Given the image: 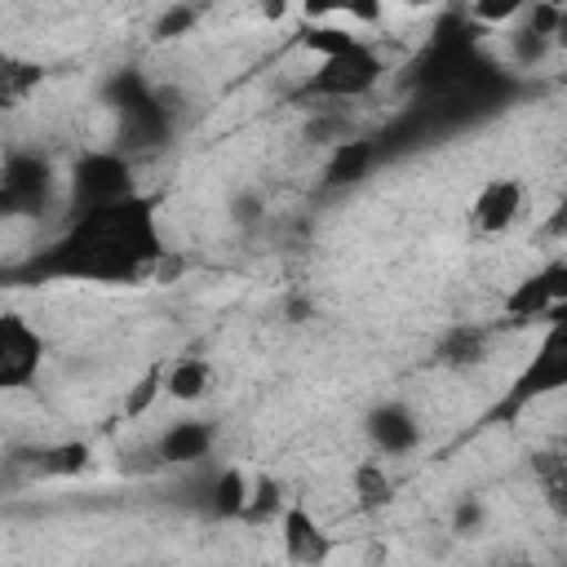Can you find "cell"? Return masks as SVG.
<instances>
[{
  "mask_svg": "<svg viewBox=\"0 0 567 567\" xmlns=\"http://www.w3.org/2000/svg\"><path fill=\"white\" fill-rule=\"evenodd\" d=\"M159 257V230L146 204L124 199L111 208L80 213L71 235L58 244V270L97 284H133Z\"/></svg>",
  "mask_w": 567,
  "mask_h": 567,
  "instance_id": "6da1fadb",
  "label": "cell"
},
{
  "mask_svg": "<svg viewBox=\"0 0 567 567\" xmlns=\"http://www.w3.org/2000/svg\"><path fill=\"white\" fill-rule=\"evenodd\" d=\"M385 75V58L381 49L363 35L354 44H346L341 53H328V58H315L306 84H301V97H319V102H354V97H368Z\"/></svg>",
  "mask_w": 567,
  "mask_h": 567,
  "instance_id": "7a4b0ae2",
  "label": "cell"
},
{
  "mask_svg": "<svg viewBox=\"0 0 567 567\" xmlns=\"http://www.w3.org/2000/svg\"><path fill=\"white\" fill-rule=\"evenodd\" d=\"M66 199L75 204V213H93V208H111V204L133 199L128 155L115 146H93V151L75 155L71 177H66Z\"/></svg>",
  "mask_w": 567,
  "mask_h": 567,
  "instance_id": "3957f363",
  "label": "cell"
},
{
  "mask_svg": "<svg viewBox=\"0 0 567 567\" xmlns=\"http://www.w3.org/2000/svg\"><path fill=\"white\" fill-rule=\"evenodd\" d=\"M44 368V332L18 315L0 310V390H27Z\"/></svg>",
  "mask_w": 567,
  "mask_h": 567,
  "instance_id": "277c9868",
  "label": "cell"
},
{
  "mask_svg": "<svg viewBox=\"0 0 567 567\" xmlns=\"http://www.w3.org/2000/svg\"><path fill=\"white\" fill-rule=\"evenodd\" d=\"M523 213H527V186H523L518 177L501 173V177H487V182L474 190L465 217H470V230H474V235L501 239V235H509V230L523 221Z\"/></svg>",
  "mask_w": 567,
  "mask_h": 567,
  "instance_id": "5b68a950",
  "label": "cell"
},
{
  "mask_svg": "<svg viewBox=\"0 0 567 567\" xmlns=\"http://www.w3.org/2000/svg\"><path fill=\"white\" fill-rule=\"evenodd\" d=\"M53 164L35 151H13L0 164V208L4 213H40L53 199Z\"/></svg>",
  "mask_w": 567,
  "mask_h": 567,
  "instance_id": "8992f818",
  "label": "cell"
},
{
  "mask_svg": "<svg viewBox=\"0 0 567 567\" xmlns=\"http://www.w3.org/2000/svg\"><path fill=\"white\" fill-rule=\"evenodd\" d=\"M363 430H368V443L377 447V456H385V461H399L421 443V416L403 399H381L363 416Z\"/></svg>",
  "mask_w": 567,
  "mask_h": 567,
  "instance_id": "52a82bcc",
  "label": "cell"
},
{
  "mask_svg": "<svg viewBox=\"0 0 567 567\" xmlns=\"http://www.w3.org/2000/svg\"><path fill=\"white\" fill-rule=\"evenodd\" d=\"M275 523H279V545H284V558L288 563L310 567V563L332 558V540H328L323 523L301 501H284V509L275 514Z\"/></svg>",
  "mask_w": 567,
  "mask_h": 567,
  "instance_id": "ba28073f",
  "label": "cell"
},
{
  "mask_svg": "<svg viewBox=\"0 0 567 567\" xmlns=\"http://www.w3.org/2000/svg\"><path fill=\"white\" fill-rule=\"evenodd\" d=\"M213 439H217V430H213L208 421L186 416V421L164 425V430L155 434V443H151V447H155L159 465H199V461H208Z\"/></svg>",
  "mask_w": 567,
  "mask_h": 567,
  "instance_id": "9c48e42d",
  "label": "cell"
},
{
  "mask_svg": "<svg viewBox=\"0 0 567 567\" xmlns=\"http://www.w3.org/2000/svg\"><path fill=\"white\" fill-rule=\"evenodd\" d=\"M159 377H164V399H173L182 408L204 403L217 385V368L204 354H177V359L159 363Z\"/></svg>",
  "mask_w": 567,
  "mask_h": 567,
  "instance_id": "30bf717a",
  "label": "cell"
},
{
  "mask_svg": "<svg viewBox=\"0 0 567 567\" xmlns=\"http://www.w3.org/2000/svg\"><path fill=\"white\" fill-rule=\"evenodd\" d=\"M390 0H301L306 22H346V27H377Z\"/></svg>",
  "mask_w": 567,
  "mask_h": 567,
  "instance_id": "8fae6325",
  "label": "cell"
},
{
  "mask_svg": "<svg viewBox=\"0 0 567 567\" xmlns=\"http://www.w3.org/2000/svg\"><path fill=\"white\" fill-rule=\"evenodd\" d=\"M368 168H372V142L368 137H341V142H332V151L323 159V182L328 186H354Z\"/></svg>",
  "mask_w": 567,
  "mask_h": 567,
  "instance_id": "7c38bea8",
  "label": "cell"
},
{
  "mask_svg": "<svg viewBox=\"0 0 567 567\" xmlns=\"http://www.w3.org/2000/svg\"><path fill=\"white\" fill-rule=\"evenodd\" d=\"M563 381H567V363H563V354H558V337H545L540 350L532 354V368H527L523 381H518V399L554 394V390H563Z\"/></svg>",
  "mask_w": 567,
  "mask_h": 567,
  "instance_id": "4fadbf2b",
  "label": "cell"
},
{
  "mask_svg": "<svg viewBox=\"0 0 567 567\" xmlns=\"http://www.w3.org/2000/svg\"><path fill=\"white\" fill-rule=\"evenodd\" d=\"M350 492H354V505L359 509H385L394 501V474H390L385 456L359 461L354 474H350Z\"/></svg>",
  "mask_w": 567,
  "mask_h": 567,
  "instance_id": "5bb4252c",
  "label": "cell"
},
{
  "mask_svg": "<svg viewBox=\"0 0 567 567\" xmlns=\"http://www.w3.org/2000/svg\"><path fill=\"white\" fill-rule=\"evenodd\" d=\"M248 483H252V474H244L239 465H221V470H213V478H208V509L217 514V518H244V505H248Z\"/></svg>",
  "mask_w": 567,
  "mask_h": 567,
  "instance_id": "9a60e30c",
  "label": "cell"
},
{
  "mask_svg": "<svg viewBox=\"0 0 567 567\" xmlns=\"http://www.w3.org/2000/svg\"><path fill=\"white\" fill-rule=\"evenodd\" d=\"M558 279H563V266H558V261H554L545 275L523 279V288L509 297V310H514V315H536L540 306H549V301L563 292V284H558Z\"/></svg>",
  "mask_w": 567,
  "mask_h": 567,
  "instance_id": "2e32d148",
  "label": "cell"
},
{
  "mask_svg": "<svg viewBox=\"0 0 567 567\" xmlns=\"http://www.w3.org/2000/svg\"><path fill=\"white\" fill-rule=\"evenodd\" d=\"M40 84V66L35 62H18V58H0V106L22 102L31 89Z\"/></svg>",
  "mask_w": 567,
  "mask_h": 567,
  "instance_id": "e0dca14e",
  "label": "cell"
},
{
  "mask_svg": "<svg viewBox=\"0 0 567 567\" xmlns=\"http://www.w3.org/2000/svg\"><path fill=\"white\" fill-rule=\"evenodd\" d=\"M89 447L84 443H62V447H49L40 456V474H53V478H66V474H84L89 470Z\"/></svg>",
  "mask_w": 567,
  "mask_h": 567,
  "instance_id": "ac0fdd59",
  "label": "cell"
},
{
  "mask_svg": "<svg viewBox=\"0 0 567 567\" xmlns=\"http://www.w3.org/2000/svg\"><path fill=\"white\" fill-rule=\"evenodd\" d=\"M527 9H532V0H470L474 22H483V27H514Z\"/></svg>",
  "mask_w": 567,
  "mask_h": 567,
  "instance_id": "d6986e66",
  "label": "cell"
},
{
  "mask_svg": "<svg viewBox=\"0 0 567 567\" xmlns=\"http://www.w3.org/2000/svg\"><path fill=\"white\" fill-rule=\"evenodd\" d=\"M164 394V377H159V368H151L142 381H133L128 385V394H124V416L128 421H137V416H146L151 408H155V399Z\"/></svg>",
  "mask_w": 567,
  "mask_h": 567,
  "instance_id": "ffe728a7",
  "label": "cell"
},
{
  "mask_svg": "<svg viewBox=\"0 0 567 567\" xmlns=\"http://www.w3.org/2000/svg\"><path fill=\"white\" fill-rule=\"evenodd\" d=\"M190 27H195V9H190V4H168L164 18L155 22V40H177V35H186Z\"/></svg>",
  "mask_w": 567,
  "mask_h": 567,
  "instance_id": "44dd1931",
  "label": "cell"
},
{
  "mask_svg": "<svg viewBox=\"0 0 567 567\" xmlns=\"http://www.w3.org/2000/svg\"><path fill=\"white\" fill-rule=\"evenodd\" d=\"M478 518H483V509H478L474 501H465V505L456 509V518H452V523H456V532H474V527H478Z\"/></svg>",
  "mask_w": 567,
  "mask_h": 567,
  "instance_id": "7402d4cb",
  "label": "cell"
},
{
  "mask_svg": "<svg viewBox=\"0 0 567 567\" xmlns=\"http://www.w3.org/2000/svg\"><path fill=\"white\" fill-rule=\"evenodd\" d=\"M261 13H266L270 22H279V18L292 13V0H261Z\"/></svg>",
  "mask_w": 567,
  "mask_h": 567,
  "instance_id": "603a6c76",
  "label": "cell"
},
{
  "mask_svg": "<svg viewBox=\"0 0 567 567\" xmlns=\"http://www.w3.org/2000/svg\"><path fill=\"white\" fill-rule=\"evenodd\" d=\"M394 4H408V9H430L434 0H394Z\"/></svg>",
  "mask_w": 567,
  "mask_h": 567,
  "instance_id": "cb8c5ba5",
  "label": "cell"
}]
</instances>
